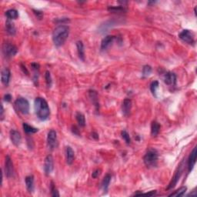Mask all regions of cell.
<instances>
[{"label":"cell","instance_id":"e0dca14e","mask_svg":"<svg viewBox=\"0 0 197 197\" xmlns=\"http://www.w3.org/2000/svg\"><path fill=\"white\" fill-rule=\"evenodd\" d=\"M11 76V72L8 68H5L4 69H2L1 73V80L2 82L5 85L7 86L9 83V80H10Z\"/></svg>","mask_w":197,"mask_h":197},{"label":"cell","instance_id":"52a82bcc","mask_svg":"<svg viewBox=\"0 0 197 197\" xmlns=\"http://www.w3.org/2000/svg\"><path fill=\"white\" fill-rule=\"evenodd\" d=\"M47 145L50 150H54L57 147V133H56V132L55 130H51L48 132Z\"/></svg>","mask_w":197,"mask_h":197},{"label":"cell","instance_id":"f35d334b","mask_svg":"<svg viewBox=\"0 0 197 197\" xmlns=\"http://www.w3.org/2000/svg\"><path fill=\"white\" fill-rule=\"evenodd\" d=\"M156 190H153V191H151V192H149V193H145V195H148V196H154L155 194H156Z\"/></svg>","mask_w":197,"mask_h":197},{"label":"cell","instance_id":"836d02e7","mask_svg":"<svg viewBox=\"0 0 197 197\" xmlns=\"http://www.w3.org/2000/svg\"><path fill=\"white\" fill-rule=\"evenodd\" d=\"M152 72V67L150 66H144L143 68V77H148Z\"/></svg>","mask_w":197,"mask_h":197},{"label":"cell","instance_id":"5b68a950","mask_svg":"<svg viewBox=\"0 0 197 197\" xmlns=\"http://www.w3.org/2000/svg\"><path fill=\"white\" fill-rule=\"evenodd\" d=\"M18 52L17 47L10 43H5L2 45V53L5 57L11 58L16 55Z\"/></svg>","mask_w":197,"mask_h":197},{"label":"cell","instance_id":"5bb4252c","mask_svg":"<svg viewBox=\"0 0 197 197\" xmlns=\"http://www.w3.org/2000/svg\"><path fill=\"white\" fill-rule=\"evenodd\" d=\"M196 155H197L196 147H194L193 148V151H192L191 153H190V157H189V160H188L189 171H191L192 169H193V167H194L195 164H196Z\"/></svg>","mask_w":197,"mask_h":197},{"label":"cell","instance_id":"4316f807","mask_svg":"<svg viewBox=\"0 0 197 197\" xmlns=\"http://www.w3.org/2000/svg\"><path fill=\"white\" fill-rule=\"evenodd\" d=\"M22 127H23L24 131L26 132L27 134H33L38 132V129L35 128V127L29 125V124L25 123V122L22 125Z\"/></svg>","mask_w":197,"mask_h":197},{"label":"cell","instance_id":"60d3db41","mask_svg":"<svg viewBox=\"0 0 197 197\" xmlns=\"http://www.w3.org/2000/svg\"><path fill=\"white\" fill-rule=\"evenodd\" d=\"M1 119H3V114H4V109H3V106H1Z\"/></svg>","mask_w":197,"mask_h":197},{"label":"cell","instance_id":"d4e9b609","mask_svg":"<svg viewBox=\"0 0 197 197\" xmlns=\"http://www.w3.org/2000/svg\"><path fill=\"white\" fill-rule=\"evenodd\" d=\"M160 125L156 121H153L151 125V135L153 136L158 135V134L159 133V131H160Z\"/></svg>","mask_w":197,"mask_h":197},{"label":"cell","instance_id":"7a4b0ae2","mask_svg":"<svg viewBox=\"0 0 197 197\" xmlns=\"http://www.w3.org/2000/svg\"><path fill=\"white\" fill-rule=\"evenodd\" d=\"M69 35V26L60 25L56 27L53 33V43L57 47H60L66 43Z\"/></svg>","mask_w":197,"mask_h":197},{"label":"cell","instance_id":"4fadbf2b","mask_svg":"<svg viewBox=\"0 0 197 197\" xmlns=\"http://www.w3.org/2000/svg\"><path fill=\"white\" fill-rule=\"evenodd\" d=\"M115 38L116 37L114 35H107L103 38L101 42V50L103 51V50L107 49L112 44Z\"/></svg>","mask_w":197,"mask_h":197},{"label":"cell","instance_id":"b9f144b4","mask_svg":"<svg viewBox=\"0 0 197 197\" xmlns=\"http://www.w3.org/2000/svg\"><path fill=\"white\" fill-rule=\"evenodd\" d=\"M93 137L94 139H96V140H98V134L96 133V132H93Z\"/></svg>","mask_w":197,"mask_h":197},{"label":"cell","instance_id":"8fae6325","mask_svg":"<svg viewBox=\"0 0 197 197\" xmlns=\"http://www.w3.org/2000/svg\"><path fill=\"white\" fill-rule=\"evenodd\" d=\"M9 135H10V139L12 143L15 146H19L21 143V141H22V136H21L20 132L15 130H12L10 131V134Z\"/></svg>","mask_w":197,"mask_h":197},{"label":"cell","instance_id":"8d00e7d4","mask_svg":"<svg viewBox=\"0 0 197 197\" xmlns=\"http://www.w3.org/2000/svg\"><path fill=\"white\" fill-rule=\"evenodd\" d=\"M4 99H5V101H6V102H10L11 99H12V96H11V95H9V94H6V95H5Z\"/></svg>","mask_w":197,"mask_h":197},{"label":"cell","instance_id":"30bf717a","mask_svg":"<svg viewBox=\"0 0 197 197\" xmlns=\"http://www.w3.org/2000/svg\"><path fill=\"white\" fill-rule=\"evenodd\" d=\"M182 169H183V166H182V164H181L180 166H179V168H178V169H177L175 175H174V176H173V178H172V181H171L170 183L169 184V186L167 187V190H171V189H172L176 185L177 182H178V181L180 180L181 175H182Z\"/></svg>","mask_w":197,"mask_h":197},{"label":"cell","instance_id":"3957f363","mask_svg":"<svg viewBox=\"0 0 197 197\" xmlns=\"http://www.w3.org/2000/svg\"><path fill=\"white\" fill-rule=\"evenodd\" d=\"M158 153L154 149H149L143 157V162L149 168L156 167L158 163Z\"/></svg>","mask_w":197,"mask_h":197},{"label":"cell","instance_id":"ba28073f","mask_svg":"<svg viewBox=\"0 0 197 197\" xmlns=\"http://www.w3.org/2000/svg\"><path fill=\"white\" fill-rule=\"evenodd\" d=\"M5 173H6V176L7 178L12 177L14 173L13 163H12V161L9 156H6V160H5Z\"/></svg>","mask_w":197,"mask_h":197},{"label":"cell","instance_id":"277c9868","mask_svg":"<svg viewBox=\"0 0 197 197\" xmlns=\"http://www.w3.org/2000/svg\"><path fill=\"white\" fill-rule=\"evenodd\" d=\"M15 107L22 115H27L30 112V103H29V101L26 98L23 97H19L16 100Z\"/></svg>","mask_w":197,"mask_h":197},{"label":"cell","instance_id":"d6986e66","mask_svg":"<svg viewBox=\"0 0 197 197\" xmlns=\"http://www.w3.org/2000/svg\"><path fill=\"white\" fill-rule=\"evenodd\" d=\"M89 96L90 99L93 102V103L94 104V106H96V111L98 110L99 109V104H98V94L95 90H89Z\"/></svg>","mask_w":197,"mask_h":197},{"label":"cell","instance_id":"f546056e","mask_svg":"<svg viewBox=\"0 0 197 197\" xmlns=\"http://www.w3.org/2000/svg\"><path fill=\"white\" fill-rule=\"evenodd\" d=\"M159 88V82L158 81H154L151 83L150 85V90H151L152 94L154 96L156 97V91H157V89Z\"/></svg>","mask_w":197,"mask_h":197},{"label":"cell","instance_id":"d6a6232c","mask_svg":"<svg viewBox=\"0 0 197 197\" xmlns=\"http://www.w3.org/2000/svg\"><path fill=\"white\" fill-rule=\"evenodd\" d=\"M121 135H122V139L125 140V142L126 144L129 145L131 143V139H130V135H129V133L126 131V130H123V131L121 132Z\"/></svg>","mask_w":197,"mask_h":197},{"label":"cell","instance_id":"ffe728a7","mask_svg":"<svg viewBox=\"0 0 197 197\" xmlns=\"http://www.w3.org/2000/svg\"><path fill=\"white\" fill-rule=\"evenodd\" d=\"M25 186L29 193H33L34 191V176H28L25 179Z\"/></svg>","mask_w":197,"mask_h":197},{"label":"cell","instance_id":"e575fe53","mask_svg":"<svg viewBox=\"0 0 197 197\" xmlns=\"http://www.w3.org/2000/svg\"><path fill=\"white\" fill-rule=\"evenodd\" d=\"M100 173H101V170H100V169H96V170L93 172V174H92V176H93V178L96 179L100 175Z\"/></svg>","mask_w":197,"mask_h":197},{"label":"cell","instance_id":"ac0fdd59","mask_svg":"<svg viewBox=\"0 0 197 197\" xmlns=\"http://www.w3.org/2000/svg\"><path fill=\"white\" fill-rule=\"evenodd\" d=\"M66 159L68 165H72L75 159V153L70 146H67L66 149Z\"/></svg>","mask_w":197,"mask_h":197},{"label":"cell","instance_id":"83f0119b","mask_svg":"<svg viewBox=\"0 0 197 197\" xmlns=\"http://www.w3.org/2000/svg\"><path fill=\"white\" fill-rule=\"evenodd\" d=\"M187 188L186 186L180 187L177 190H176L174 193H172L171 194L169 195V196H182L185 195V193L186 192Z\"/></svg>","mask_w":197,"mask_h":197},{"label":"cell","instance_id":"484cf974","mask_svg":"<svg viewBox=\"0 0 197 197\" xmlns=\"http://www.w3.org/2000/svg\"><path fill=\"white\" fill-rule=\"evenodd\" d=\"M6 16L9 20H13V19H16L19 17V12L16 9H9L6 12Z\"/></svg>","mask_w":197,"mask_h":197},{"label":"cell","instance_id":"7c38bea8","mask_svg":"<svg viewBox=\"0 0 197 197\" xmlns=\"http://www.w3.org/2000/svg\"><path fill=\"white\" fill-rule=\"evenodd\" d=\"M132 109V100L130 98H126L122 102V114L125 116H128L130 115V111Z\"/></svg>","mask_w":197,"mask_h":197},{"label":"cell","instance_id":"74e56055","mask_svg":"<svg viewBox=\"0 0 197 197\" xmlns=\"http://www.w3.org/2000/svg\"><path fill=\"white\" fill-rule=\"evenodd\" d=\"M21 67H22V70H23V72H24V73L25 74H26V75H29V72H28V70H27V69H26V67H25V66H24L23 65H21Z\"/></svg>","mask_w":197,"mask_h":197},{"label":"cell","instance_id":"9c48e42d","mask_svg":"<svg viewBox=\"0 0 197 197\" xmlns=\"http://www.w3.org/2000/svg\"><path fill=\"white\" fill-rule=\"evenodd\" d=\"M54 169V161L52 155H48L45 159L44 171L46 176H49Z\"/></svg>","mask_w":197,"mask_h":197},{"label":"cell","instance_id":"d590c367","mask_svg":"<svg viewBox=\"0 0 197 197\" xmlns=\"http://www.w3.org/2000/svg\"><path fill=\"white\" fill-rule=\"evenodd\" d=\"M33 12L35 14V16H36L38 17L39 19H41L42 18H43V14L42 12H40V11H38V10H33Z\"/></svg>","mask_w":197,"mask_h":197},{"label":"cell","instance_id":"4dcf8cb0","mask_svg":"<svg viewBox=\"0 0 197 197\" xmlns=\"http://www.w3.org/2000/svg\"><path fill=\"white\" fill-rule=\"evenodd\" d=\"M50 189H51V195L53 197H59V193L58 192L57 189H56V186H55L54 182H51V185H50Z\"/></svg>","mask_w":197,"mask_h":197},{"label":"cell","instance_id":"6da1fadb","mask_svg":"<svg viewBox=\"0 0 197 197\" xmlns=\"http://www.w3.org/2000/svg\"><path fill=\"white\" fill-rule=\"evenodd\" d=\"M34 109L35 115L40 120H47L50 116V109L48 103L45 98L37 97L34 102Z\"/></svg>","mask_w":197,"mask_h":197},{"label":"cell","instance_id":"44dd1931","mask_svg":"<svg viewBox=\"0 0 197 197\" xmlns=\"http://www.w3.org/2000/svg\"><path fill=\"white\" fill-rule=\"evenodd\" d=\"M77 52L78 56L82 61H85V50H84V45L82 41H78L76 43Z\"/></svg>","mask_w":197,"mask_h":197},{"label":"cell","instance_id":"603a6c76","mask_svg":"<svg viewBox=\"0 0 197 197\" xmlns=\"http://www.w3.org/2000/svg\"><path fill=\"white\" fill-rule=\"evenodd\" d=\"M6 30L11 35H16V29L15 25L9 20H8L6 22Z\"/></svg>","mask_w":197,"mask_h":197},{"label":"cell","instance_id":"7bdbcfd3","mask_svg":"<svg viewBox=\"0 0 197 197\" xmlns=\"http://www.w3.org/2000/svg\"><path fill=\"white\" fill-rule=\"evenodd\" d=\"M188 196H196V192L195 190H193V193H190Z\"/></svg>","mask_w":197,"mask_h":197},{"label":"cell","instance_id":"cb8c5ba5","mask_svg":"<svg viewBox=\"0 0 197 197\" xmlns=\"http://www.w3.org/2000/svg\"><path fill=\"white\" fill-rule=\"evenodd\" d=\"M108 11L112 13H123L127 11V9L124 7V6H109L108 8Z\"/></svg>","mask_w":197,"mask_h":197},{"label":"cell","instance_id":"7402d4cb","mask_svg":"<svg viewBox=\"0 0 197 197\" xmlns=\"http://www.w3.org/2000/svg\"><path fill=\"white\" fill-rule=\"evenodd\" d=\"M111 179H112V176H111L110 174H106L105 176V177L103 178V181H102V188H103V191L106 193L107 192L108 189H109V186L111 182Z\"/></svg>","mask_w":197,"mask_h":197},{"label":"cell","instance_id":"8992f818","mask_svg":"<svg viewBox=\"0 0 197 197\" xmlns=\"http://www.w3.org/2000/svg\"><path fill=\"white\" fill-rule=\"evenodd\" d=\"M179 37L182 41H183L184 43H187V44H194L195 43V38H194V34L193 32H191L189 30H184L179 35Z\"/></svg>","mask_w":197,"mask_h":197},{"label":"cell","instance_id":"f1b7e54d","mask_svg":"<svg viewBox=\"0 0 197 197\" xmlns=\"http://www.w3.org/2000/svg\"><path fill=\"white\" fill-rule=\"evenodd\" d=\"M76 121L78 122L79 125L81 127H84L85 126V116L81 112H77L76 115Z\"/></svg>","mask_w":197,"mask_h":197},{"label":"cell","instance_id":"2e32d148","mask_svg":"<svg viewBox=\"0 0 197 197\" xmlns=\"http://www.w3.org/2000/svg\"><path fill=\"white\" fill-rule=\"evenodd\" d=\"M116 23H118V22H116V20L106 21L105 23H103V25H100L99 29H98V30H99L98 32H100L101 33H106V32H107L109 29L116 25Z\"/></svg>","mask_w":197,"mask_h":197},{"label":"cell","instance_id":"9a60e30c","mask_svg":"<svg viewBox=\"0 0 197 197\" xmlns=\"http://www.w3.org/2000/svg\"><path fill=\"white\" fill-rule=\"evenodd\" d=\"M164 82L166 85H175L176 82V76L173 72H167L164 76Z\"/></svg>","mask_w":197,"mask_h":197},{"label":"cell","instance_id":"ab89813d","mask_svg":"<svg viewBox=\"0 0 197 197\" xmlns=\"http://www.w3.org/2000/svg\"><path fill=\"white\" fill-rule=\"evenodd\" d=\"M78 131H79V130H78V129L76 128V126L72 127V132H73L74 133L76 134V135H80V133H79Z\"/></svg>","mask_w":197,"mask_h":197},{"label":"cell","instance_id":"1f68e13d","mask_svg":"<svg viewBox=\"0 0 197 197\" xmlns=\"http://www.w3.org/2000/svg\"><path fill=\"white\" fill-rule=\"evenodd\" d=\"M45 80H46V85L47 86L50 88L53 84V80H52V76H51V74L49 71H46V73H45Z\"/></svg>","mask_w":197,"mask_h":197}]
</instances>
